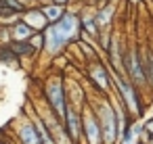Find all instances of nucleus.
Segmentation results:
<instances>
[{
	"label": "nucleus",
	"mask_w": 153,
	"mask_h": 144,
	"mask_svg": "<svg viewBox=\"0 0 153 144\" xmlns=\"http://www.w3.org/2000/svg\"><path fill=\"white\" fill-rule=\"evenodd\" d=\"M143 134H145V136H153V117L143 123Z\"/></svg>",
	"instance_id": "obj_19"
},
{
	"label": "nucleus",
	"mask_w": 153,
	"mask_h": 144,
	"mask_svg": "<svg viewBox=\"0 0 153 144\" xmlns=\"http://www.w3.org/2000/svg\"><path fill=\"white\" fill-rule=\"evenodd\" d=\"M82 134H84V142L86 144H105L103 142V129L99 123V117L94 115L92 107L88 104L86 109H82Z\"/></svg>",
	"instance_id": "obj_4"
},
{
	"label": "nucleus",
	"mask_w": 153,
	"mask_h": 144,
	"mask_svg": "<svg viewBox=\"0 0 153 144\" xmlns=\"http://www.w3.org/2000/svg\"><path fill=\"white\" fill-rule=\"evenodd\" d=\"M11 50H13V54H15L17 59H19V57H30V54L36 52L30 42H11Z\"/></svg>",
	"instance_id": "obj_16"
},
{
	"label": "nucleus",
	"mask_w": 153,
	"mask_h": 144,
	"mask_svg": "<svg viewBox=\"0 0 153 144\" xmlns=\"http://www.w3.org/2000/svg\"><path fill=\"white\" fill-rule=\"evenodd\" d=\"M147 144H153V136H147Z\"/></svg>",
	"instance_id": "obj_22"
},
{
	"label": "nucleus",
	"mask_w": 153,
	"mask_h": 144,
	"mask_svg": "<svg viewBox=\"0 0 153 144\" xmlns=\"http://www.w3.org/2000/svg\"><path fill=\"white\" fill-rule=\"evenodd\" d=\"M94 115L99 117V123H101V129H103V142L105 144H115L120 134H122V119L124 117H117V111L107 102V100H101L99 104H90Z\"/></svg>",
	"instance_id": "obj_1"
},
{
	"label": "nucleus",
	"mask_w": 153,
	"mask_h": 144,
	"mask_svg": "<svg viewBox=\"0 0 153 144\" xmlns=\"http://www.w3.org/2000/svg\"><path fill=\"white\" fill-rule=\"evenodd\" d=\"M130 144H134V142H130Z\"/></svg>",
	"instance_id": "obj_25"
},
{
	"label": "nucleus",
	"mask_w": 153,
	"mask_h": 144,
	"mask_svg": "<svg viewBox=\"0 0 153 144\" xmlns=\"http://www.w3.org/2000/svg\"><path fill=\"white\" fill-rule=\"evenodd\" d=\"M130 132H132V138H136V136L143 132V125H140V123H132V125H130Z\"/></svg>",
	"instance_id": "obj_20"
},
{
	"label": "nucleus",
	"mask_w": 153,
	"mask_h": 144,
	"mask_svg": "<svg viewBox=\"0 0 153 144\" xmlns=\"http://www.w3.org/2000/svg\"><path fill=\"white\" fill-rule=\"evenodd\" d=\"M30 44H32V48L38 52V50H44V36L42 34H34L32 38H30Z\"/></svg>",
	"instance_id": "obj_18"
},
{
	"label": "nucleus",
	"mask_w": 153,
	"mask_h": 144,
	"mask_svg": "<svg viewBox=\"0 0 153 144\" xmlns=\"http://www.w3.org/2000/svg\"><path fill=\"white\" fill-rule=\"evenodd\" d=\"M38 2H42V4H51L53 0H38Z\"/></svg>",
	"instance_id": "obj_23"
},
{
	"label": "nucleus",
	"mask_w": 153,
	"mask_h": 144,
	"mask_svg": "<svg viewBox=\"0 0 153 144\" xmlns=\"http://www.w3.org/2000/svg\"><path fill=\"white\" fill-rule=\"evenodd\" d=\"M55 25V29H57V34L63 38V42L65 44H69L71 40H76L78 38V32H80V19H78V15L76 13H71V11H67L57 23H53Z\"/></svg>",
	"instance_id": "obj_6"
},
{
	"label": "nucleus",
	"mask_w": 153,
	"mask_h": 144,
	"mask_svg": "<svg viewBox=\"0 0 153 144\" xmlns=\"http://www.w3.org/2000/svg\"><path fill=\"white\" fill-rule=\"evenodd\" d=\"M107 2H109V0H107Z\"/></svg>",
	"instance_id": "obj_26"
},
{
	"label": "nucleus",
	"mask_w": 153,
	"mask_h": 144,
	"mask_svg": "<svg viewBox=\"0 0 153 144\" xmlns=\"http://www.w3.org/2000/svg\"><path fill=\"white\" fill-rule=\"evenodd\" d=\"M113 84H115V90L120 92L122 102L126 104V111L130 115H143V104H140L138 88L128 77H124L122 71H115V69H113Z\"/></svg>",
	"instance_id": "obj_2"
},
{
	"label": "nucleus",
	"mask_w": 153,
	"mask_h": 144,
	"mask_svg": "<svg viewBox=\"0 0 153 144\" xmlns=\"http://www.w3.org/2000/svg\"><path fill=\"white\" fill-rule=\"evenodd\" d=\"M0 144H7V142H2V140H0Z\"/></svg>",
	"instance_id": "obj_24"
},
{
	"label": "nucleus",
	"mask_w": 153,
	"mask_h": 144,
	"mask_svg": "<svg viewBox=\"0 0 153 144\" xmlns=\"http://www.w3.org/2000/svg\"><path fill=\"white\" fill-rule=\"evenodd\" d=\"M63 127H65L67 138L74 144H78L80 142V136H82V115L69 102H67V113H65V119H63Z\"/></svg>",
	"instance_id": "obj_7"
},
{
	"label": "nucleus",
	"mask_w": 153,
	"mask_h": 144,
	"mask_svg": "<svg viewBox=\"0 0 153 144\" xmlns=\"http://www.w3.org/2000/svg\"><path fill=\"white\" fill-rule=\"evenodd\" d=\"M44 96H46V102H48L53 115L57 117V121L63 123L65 113H67V96H65L63 79L61 77H51L44 86Z\"/></svg>",
	"instance_id": "obj_3"
},
{
	"label": "nucleus",
	"mask_w": 153,
	"mask_h": 144,
	"mask_svg": "<svg viewBox=\"0 0 153 144\" xmlns=\"http://www.w3.org/2000/svg\"><path fill=\"white\" fill-rule=\"evenodd\" d=\"M111 15H113V4H105V7H101L97 13H94V23H97V27L101 29V27H105V25H109V21H111Z\"/></svg>",
	"instance_id": "obj_15"
},
{
	"label": "nucleus",
	"mask_w": 153,
	"mask_h": 144,
	"mask_svg": "<svg viewBox=\"0 0 153 144\" xmlns=\"http://www.w3.org/2000/svg\"><path fill=\"white\" fill-rule=\"evenodd\" d=\"M42 36H44V50L51 54V57H57L67 44L63 42V38L57 34V29H55V25H48L44 32H42Z\"/></svg>",
	"instance_id": "obj_8"
},
{
	"label": "nucleus",
	"mask_w": 153,
	"mask_h": 144,
	"mask_svg": "<svg viewBox=\"0 0 153 144\" xmlns=\"http://www.w3.org/2000/svg\"><path fill=\"white\" fill-rule=\"evenodd\" d=\"M69 2H71V0H53V4H57V7H63V9H65Z\"/></svg>",
	"instance_id": "obj_21"
},
{
	"label": "nucleus",
	"mask_w": 153,
	"mask_h": 144,
	"mask_svg": "<svg viewBox=\"0 0 153 144\" xmlns=\"http://www.w3.org/2000/svg\"><path fill=\"white\" fill-rule=\"evenodd\" d=\"M42 9V13H44V17H46V21H48V25H53V23H57L63 15H65V9L63 7H57V4H44V7H40Z\"/></svg>",
	"instance_id": "obj_14"
},
{
	"label": "nucleus",
	"mask_w": 153,
	"mask_h": 144,
	"mask_svg": "<svg viewBox=\"0 0 153 144\" xmlns=\"http://www.w3.org/2000/svg\"><path fill=\"white\" fill-rule=\"evenodd\" d=\"M90 77H92V82L101 88V90H109V84H111V77H109V73H107V69L101 65V63H94V65H90Z\"/></svg>",
	"instance_id": "obj_13"
},
{
	"label": "nucleus",
	"mask_w": 153,
	"mask_h": 144,
	"mask_svg": "<svg viewBox=\"0 0 153 144\" xmlns=\"http://www.w3.org/2000/svg\"><path fill=\"white\" fill-rule=\"evenodd\" d=\"M9 32H11V42H30V38L36 34L32 27H27L23 21H15L11 27H9Z\"/></svg>",
	"instance_id": "obj_12"
},
{
	"label": "nucleus",
	"mask_w": 153,
	"mask_h": 144,
	"mask_svg": "<svg viewBox=\"0 0 153 144\" xmlns=\"http://www.w3.org/2000/svg\"><path fill=\"white\" fill-rule=\"evenodd\" d=\"M32 123H34V127H36V132H38V136H40V142L42 144H57V140H55V136H53V132L48 129V125H46V121L34 111L30 117H27Z\"/></svg>",
	"instance_id": "obj_10"
},
{
	"label": "nucleus",
	"mask_w": 153,
	"mask_h": 144,
	"mask_svg": "<svg viewBox=\"0 0 153 144\" xmlns=\"http://www.w3.org/2000/svg\"><path fill=\"white\" fill-rule=\"evenodd\" d=\"M17 138H19L21 144H42V142H40V136H38V132H36V127H34V123H32L30 119L21 121Z\"/></svg>",
	"instance_id": "obj_11"
},
{
	"label": "nucleus",
	"mask_w": 153,
	"mask_h": 144,
	"mask_svg": "<svg viewBox=\"0 0 153 144\" xmlns=\"http://www.w3.org/2000/svg\"><path fill=\"white\" fill-rule=\"evenodd\" d=\"M124 67H126V75L128 79L138 88V86H145L147 84V77H145V65L140 63V57L134 48H130L126 52V61H124Z\"/></svg>",
	"instance_id": "obj_5"
},
{
	"label": "nucleus",
	"mask_w": 153,
	"mask_h": 144,
	"mask_svg": "<svg viewBox=\"0 0 153 144\" xmlns=\"http://www.w3.org/2000/svg\"><path fill=\"white\" fill-rule=\"evenodd\" d=\"M145 65V77H147V84H153V52H149L143 61Z\"/></svg>",
	"instance_id": "obj_17"
},
{
	"label": "nucleus",
	"mask_w": 153,
	"mask_h": 144,
	"mask_svg": "<svg viewBox=\"0 0 153 144\" xmlns=\"http://www.w3.org/2000/svg\"><path fill=\"white\" fill-rule=\"evenodd\" d=\"M21 21H23L27 27H32L36 34H42V32L48 27V21H46L42 9H27V11L23 13V19H21Z\"/></svg>",
	"instance_id": "obj_9"
}]
</instances>
